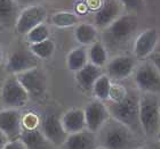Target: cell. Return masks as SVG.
Segmentation results:
<instances>
[{
  "label": "cell",
  "mask_w": 160,
  "mask_h": 149,
  "mask_svg": "<svg viewBox=\"0 0 160 149\" xmlns=\"http://www.w3.org/2000/svg\"><path fill=\"white\" fill-rule=\"evenodd\" d=\"M100 146L104 149H136L138 142L135 132L117 119H108L101 130L96 133Z\"/></svg>",
  "instance_id": "1"
},
{
  "label": "cell",
  "mask_w": 160,
  "mask_h": 149,
  "mask_svg": "<svg viewBox=\"0 0 160 149\" xmlns=\"http://www.w3.org/2000/svg\"><path fill=\"white\" fill-rule=\"evenodd\" d=\"M110 116L128 126L133 132L142 133L140 124V97L128 91L123 99L107 105Z\"/></svg>",
  "instance_id": "2"
},
{
  "label": "cell",
  "mask_w": 160,
  "mask_h": 149,
  "mask_svg": "<svg viewBox=\"0 0 160 149\" xmlns=\"http://www.w3.org/2000/svg\"><path fill=\"white\" fill-rule=\"evenodd\" d=\"M137 18L134 15H121L103 32V44L112 50L122 49L136 32Z\"/></svg>",
  "instance_id": "3"
},
{
  "label": "cell",
  "mask_w": 160,
  "mask_h": 149,
  "mask_svg": "<svg viewBox=\"0 0 160 149\" xmlns=\"http://www.w3.org/2000/svg\"><path fill=\"white\" fill-rule=\"evenodd\" d=\"M140 124L148 137L157 136L160 131V100L156 95L140 97Z\"/></svg>",
  "instance_id": "4"
},
{
  "label": "cell",
  "mask_w": 160,
  "mask_h": 149,
  "mask_svg": "<svg viewBox=\"0 0 160 149\" xmlns=\"http://www.w3.org/2000/svg\"><path fill=\"white\" fill-rule=\"evenodd\" d=\"M1 101L7 108L20 109L27 105L30 98L27 90L17 80L16 75H10L5 80L1 88Z\"/></svg>",
  "instance_id": "5"
},
{
  "label": "cell",
  "mask_w": 160,
  "mask_h": 149,
  "mask_svg": "<svg viewBox=\"0 0 160 149\" xmlns=\"http://www.w3.org/2000/svg\"><path fill=\"white\" fill-rule=\"evenodd\" d=\"M134 80L137 88L145 93H160V73L150 60L137 67Z\"/></svg>",
  "instance_id": "6"
},
{
  "label": "cell",
  "mask_w": 160,
  "mask_h": 149,
  "mask_svg": "<svg viewBox=\"0 0 160 149\" xmlns=\"http://www.w3.org/2000/svg\"><path fill=\"white\" fill-rule=\"evenodd\" d=\"M47 17V10L40 5H31L20 12L15 30L20 34L27 35L34 27L42 24Z\"/></svg>",
  "instance_id": "7"
},
{
  "label": "cell",
  "mask_w": 160,
  "mask_h": 149,
  "mask_svg": "<svg viewBox=\"0 0 160 149\" xmlns=\"http://www.w3.org/2000/svg\"><path fill=\"white\" fill-rule=\"evenodd\" d=\"M17 80L27 90L30 97L39 98L42 97L47 89V77L46 74L39 67L25 71L16 75Z\"/></svg>",
  "instance_id": "8"
},
{
  "label": "cell",
  "mask_w": 160,
  "mask_h": 149,
  "mask_svg": "<svg viewBox=\"0 0 160 149\" xmlns=\"http://www.w3.org/2000/svg\"><path fill=\"white\" fill-rule=\"evenodd\" d=\"M38 59L39 58L31 53L30 48H18L8 56L6 70L12 75H17L22 72L38 67Z\"/></svg>",
  "instance_id": "9"
},
{
  "label": "cell",
  "mask_w": 160,
  "mask_h": 149,
  "mask_svg": "<svg viewBox=\"0 0 160 149\" xmlns=\"http://www.w3.org/2000/svg\"><path fill=\"white\" fill-rule=\"evenodd\" d=\"M0 131L9 141L20 139L22 134V113L20 109L6 108L0 112Z\"/></svg>",
  "instance_id": "10"
},
{
  "label": "cell",
  "mask_w": 160,
  "mask_h": 149,
  "mask_svg": "<svg viewBox=\"0 0 160 149\" xmlns=\"http://www.w3.org/2000/svg\"><path fill=\"white\" fill-rule=\"evenodd\" d=\"M83 112H85V119H86V129L94 133L98 132L101 128L111 117L107 105H104L103 101H100V100L89 103L83 109Z\"/></svg>",
  "instance_id": "11"
},
{
  "label": "cell",
  "mask_w": 160,
  "mask_h": 149,
  "mask_svg": "<svg viewBox=\"0 0 160 149\" xmlns=\"http://www.w3.org/2000/svg\"><path fill=\"white\" fill-rule=\"evenodd\" d=\"M40 131L46 137L50 143L54 146H62L67 141L69 134L64 130L62 121L58 116L55 114L47 115L45 119L41 121L40 124Z\"/></svg>",
  "instance_id": "12"
},
{
  "label": "cell",
  "mask_w": 160,
  "mask_h": 149,
  "mask_svg": "<svg viewBox=\"0 0 160 149\" xmlns=\"http://www.w3.org/2000/svg\"><path fill=\"white\" fill-rule=\"evenodd\" d=\"M121 8L122 6L117 0H105L94 15L95 27L102 30L109 27L114 21L121 16Z\"/></svg>",
  "instance_id": "13"
},
{
  "label": "cell",
  "mask_w": 160,
  "mask_h": 149,
  "mask_svg": "<svg viewBox=\"0 0 160 149\" xmlns=\"http://www.w3.org/2000/svg\"><path fill=\"white\" fill-rule=\"evenodd\" d=\"M159 42V34L154 29H148L136 38L134 43V55L137 59H144L154 53Z\"/></svg>",
  "instance_id": "14"
},
{
  "label": "cell",
  "mask_w": 160,
  "mask_h": 149,
  "mask_svg": "<svg viewBox=\"0 0 160 149\" xmlns=\"http://www.w3.org/2000/svg\"><path fill=\"white\" fill-rule=\"evenodd\" d=\"M135 70V59L127 55L112 58L107 64V75L113 80L127 79Z\"/></svg>",
  "instance_id": "15"
},
{
  "label": "cell",
  "mask_w": 160,
  "mask_h": 149,
  "mask_svg": "<svg viewBox=\"0 0 160 149\" xmlns=\"http://www.w3.org/2000/svg\"><path fill=\"white\" fill-rule=\"evenodd\" d=\"M63 146L64 149H97L100 147V142L96 133L86 129L73 134H69Z\"/></svg>",
  "instance_id": "16"
},
{
  "label": "cell",
  "mask_w": 160,
  "mask_h": 149,
  "mask_svg": "<svg viewBox=\"0 0 160 149\" xmlns=\"http://www.w3.org/2000/svg\"><path fill=\"white\" fill-rule=\"evenodd\" d=\"M61 121H62L63 128L68 134H73V133L86 130L85 112L80 108H72V109L68 110L62 116Z\"/></svg>",
  "instance_id": "17"
},
{
  "label": "cell",
  "mask_w": 160,
  "mask_h": 149,
  "mask_svg": "<svg viewBox=\"0 0 160 149\" xmlns=\"http://www.w3.org/2000/svg\"><path fill=\"white\" fill-rule=\"evenodd\" d=\"M101 75H103L102 68L95 66L92 63H88L81 70L76 72V81L78 86L85 91H92L95 82Z\"/></svg>",
  "instance_id": "18"
},
{
  "label": "cell",
  "mask_w": 160,
  "mask_h": 149,
  "mask_svg": "<svg viewBox=\"0 0 160 149\" xmlns=\"http://www.w3.org/2000/svg\"><path fill=\"white\" fill-rule=\"evenodd\" d=\"M20 140L24 143L27 149H53V143L48 141L40 129L23 130Z\"/></svg>",
  "instance_id": "19"
},
{
  "label": "cell",
  "mask_w": 160,
  "mask_h": 149,
  "mask_svg": "<svg viewBox=\"0 0 160 149\" xmlns=\"http://www.w3.org/2000/svg\"><path fill=\"white\" fill-rule=\"evenodd\" d=\"M18 3L16 0H0V24L6 27H15L18 18Z\"/></svg>",
  "instance_id": "20"
},
{
  "label": "cell",
  "mask_w": 160,
  "mask_h": 149,
  "mask_svg": "<svg viewBox=\"0 0 160 149\" xmlns=\"http://www.w3.org/2000/svg\"><path fill=\"white\" fill-rule=\"evenodd\" d=\"M74 37L80 44L89 46L97 41V29L93 24L81 23L74 31Z\"/></svg>",
  "instance_id": "21"
},
{
  "label": "cell",
  "mask_w": 160,
  "mask_h": 149,
  "mask_svg": "<svg viewBox=\"0 0 160 149\" xmlns=\"http://www.w3.org/2000/svg\"><path fill=\"white\" fill-rule=\"evenodd\" d=\"M89 63L88 60V54H87L86 48L83 47H78L71 50L67 57V65L70 71L78 72L81 70L83 66H86Z\"/></svg>",
  "instance_id": "22"
},
{
  "label": "cell",
  "mask_w": 160,
  "mask_h": 149,
  "mask_svg": "<svg viewBox=\"0 0 160 149\" xmlns=\"http://www.w3.org/2000/svg\"><path fill=\"white\" fill-rule=\"evenodd\" d=\"M88 54V60L95 66L103 67L108 64V50L103 42L96 41L93 44H90L89 49L87 50Z\"/></svg>",
  "instance_id": "23"
},
{
  "label": "cell",
  "mask_w": 160,
  "mask_h": 149,
  "mask_svg": "<svg viewBox=\"0 0 160 149\" xmlns=\"http://www.w3.org/2000/svg\"><path fill=\"white\" fill-rule=\"evenodd\" d=\"M111 86H112L111 79L107 74H103L97 79L92 91H93L94 96L97 98V100L105 101V100H109V97H110Z\"/></svg>",
  "instance_id": "24"
},
{
  "label": "cell",
  "mask_w": 160,
  "mask_h": 149,
  "mask_svg": "<svg viewBox=\"0 0 160 149\" xmlns=\"http://www.w3.org/2000/svg\"><path fill=\"white\" fill-rule=\"evenodd\" d=\"M31 53L34 56L39 58V59H48L53 56L54 51H55V43L50 39H47L41 42L33 43L29 46Z\"/></svg>",
  "instance_id": "25"
},
{
  "label": "cell",
  "mask_w": 160,
  "mask_h": 149,
  "mask_svg": "<svg viewBox=\"0 0 160 149\" xmlns=\"http://www.w3.org/2000/svg\"><path fill=\"white\" fill-rule=\"evenodd\" d=\"M79 22V17L71 12H57L52 16V23L57 27H71Z\"/></svg>",
  "instance_id": "26"
},
{
  "label": "cell",
  "mask_w": 160,
  "mask_h": 149,
  "mask_svg": "<svg viewBox=\"0 0 160 149\" xmlns=\"http://www.w3.org/2000/svg\"><path fill=\"white\" fill-rule=\"evenodd\" d=\"M25 38H27V41L30 44L45 41V40L49 39V29L45 23L40 24L37 27H34L33 30H31L25 35Z\"/></svg>",
  "instance_id": "27"
},
{
  "label": "cell",
  "mask_w": 160,
  "mask_h": 149,
  "mask_svg": "<svg viewBox=\"0 0 160 149\" xmlns=\"http://www.w3.org/2000/svg\"><path fill=\"white\" fill-rule=\"evenodd\" d=\"M41 124L39 117L34 113H27L25 115H22V129L23 130H36L39 129L38 126Z\"/></svg>",
  "instance_id": "28"
},
{
  "label": "cell",
  "mask_w": 160,
  "mask_h": 149,
  "mask_svg": "<svg viewBox=\"0 0 160 149\" xmlns=\"http://www.w3.org/2000/svg\"><path fill=\"white\" fill-rule=\"evenodd\" d=\"M127 92H128V91H127L123 86H118V84H112V86H111L109 100H110V101H112V103L120 101L121 99H123V97L126 96Z\"/></svg>",
  "instance_id": "29"
},
{
  "label": "cell",
  "mask_w": 160,
  "mask_h": 149,
  "mask_svg": "<svg viewBox=\"0 0 160 149\" xmlns=\"http://www.w3.org/2000/svg\"><path fill=\"white\" fill-rule=\"evenodd\" d=\"M120 5L128 12H136L144 5V0H118Z\"/></svg>",
  "instance_id": "30"
},
{
  "label": "cell",
  "mask_w": 160,
  "mask_h": 149,
  "mask_svg": "<svg viewBox=\"0 0 160 149\" xmlns=\"http://www.w3.org/2000/svg\"><path fill=\"white\" fill-rule=\"evenodd\" d=\"M5 149H27V147L24 146V143L18 140H14V141H9L7 143V146L5 147Z\"/></svg>",
  "instance_id": "31"
},
{
  "label": "cell",
  "mask_w": 160,
  "mask_h": 149,
  "mask_svg": "<svg viewBox=\"0 0 160 149\" xmlns=\"http://www.w3.org/2000/svg\"><path fill=\"white\" fill-rule=\"evenodd\" d=\"M150 62L153 64L160 73V53H153L150 55Z\"/></svg>",
  "instance_id": "32"
},
{
  "label": "cell",
  "mask_w": 160,
  "mask_h": 149,
  "mask_svg": "<svg viewBox=\"0 0 160 149\" xmlns=\"http://www.w3.org/2000/svg\"><path fill=\"white\" fill-rule=\"evenodd\" d=\"M9 142V140L1 131H0V149H5V147L7 146V143Z\"/></svg>",
  "instance_id": "33"
},
{
  "label": "cell",
  "mask_w": 160,
  "mask_h": 149,
  "mask_svg": "<svg viewBox=\"0 0 160 149\" xmlns=\"http://www.w3.org/2000/svg\"><path fill=\"white\" fill-rule=\"evenodd\" d=\"M16 2L18 5H27L28 6H31V5H36L37 0H16Z\"/></svg>",
  "instance_id": "34"
},
{
  "label": "cell",
  "mask_w": 160,
  "mask_h": 149,
  "mask_svg": "<svg viewBox=\"0 0 160 149\" xmlns=\"http://www.w3.org/2000/svg\"><path fill=\"white\" fill-rule=\"evenodd\" d=\"M150 149H160V142L156 143V145H153V146H151Z\"/></svg>",
  "instance_id": "35"
},
{
  "label": "cell",
  "mask_w": 160,
  "mask_h": 149,
  "mask_svg": "<svg viewBox=\"0 0 160 149\" xmlns=\"http://www.w3.org/2000/svg\"><path fill=\"white\" fill-rule=\"evenodd\" d=\"M2 49H1V47H0V64H1V62H2Z\"/></svg>",
  "instance_id": "36"
},
{
  "label": "cell",
  "mask_w": 160,
  "mask_h": 149,
  "mask_svg": "<svg viewBox=\"0 0 160 149\" xmlns=\"http://www.w3.org/2000/svg\"><path fill=\"white\" fill-rule=\"evenodd\" d=\"M157 138H158V140H159V142H160V131L158 132V134H157Z\"/></svg>",
  "instance_id": "37"
},
{
  "label": "cell",
  "mask_w": 160,
  "mask_h": 149,
  "mask_svg": "<svg viewBox=\"0 0 160 149\" xmlns=\"http://www.w3.org/2000/svg\"><path fill=\"white\" fill-rule=\"evenodd\" d=\"M136 149H148V148H144V147H138V148H136Z\"/></svg>",
  "instance_id": "38"
},
{
  "label": "cell",
  "mask_w": 160,
  "mask_h": 149,
  "mask_svg": "<svg viewBox=\"0 0 160 149\" xmlns=\"http://www.w3.org/2000/svg\"><path fill=\"white\" fill-rule=\"evenodd\" d=\"M97 149H104V148H103V147H101V146H100V147H98V148H97Z\"/></svg>",
  "instance_id": "39"
},
{
  "label": "cell",
  "mask_w": 160,
  "mask_h": 149,
  "mask_svg": "<svg viewBox=\"0 0 160 149\" xmlns=\"http://www.w3.org/2000/svg\"><path fill=\"white\" fill-rule=\"evenodd\" d=\"M49 1H56V0H49Z\"/></svg>",
  "instance_id": "40"
},
{
  "label": "cell",
  "mask_w": 160,
  "mask_h": 149,
  "mask_svg": "<svg viewBox=\"0 0 160 149\" xmlns=\"http://www.w3.org/2000/svg\"><path fill=\"white\" fill-rule=\"evenodd\" d=\"M159 53H160V51H159Z\"/></svg>",
  "instance_id": "41"
}]
</instances>
